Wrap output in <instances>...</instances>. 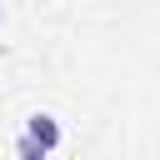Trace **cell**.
<instances>
[{
  "label": "cell",
  "instance_id": "7a4b0ae2",
  "mask_svg": "<svg viewBox=\"0 0 160 160\" xmlns=\"http://www.w3.org/2000/svg\"><path fill=\"white\" fill-rule=\"evenodd\" d=\"M15 155H20V160H50V155H45V150H40L35 140H25V135L15 140Z\"/></svg>",
  "mask_w": 160,
  "mask_h": 160
},
{
  "label": "cell",
  "instance_id": "3957f363",
  "mask_svg": "<svg viewBox=\"0 0 160 160\" xmlns=\"http://www.w3.org/2000/svg\"><path fill=\"white\" fill-rule=\"evenodd\" d=\"M0 20H5V15H0Z\"/></svg>",
  "mask_w": 160,
  "mask_h": 160
},
{
  "label": "cell",
  "instance_id": "6da1fadb",
  "mask_svg": "<svg viewBox=\"0 0 160 160\" xmlns=\"http://www.w3.org/2000/svg\"><path fill=\"white\" fill-rule=\"evenodd\" d=\"M25 140H35L45 155L60 145V125H55V115H30V125H25Z\"/></svg>",
  "mask_w": 160,
  "mask_h": 160
}]
</instances>
